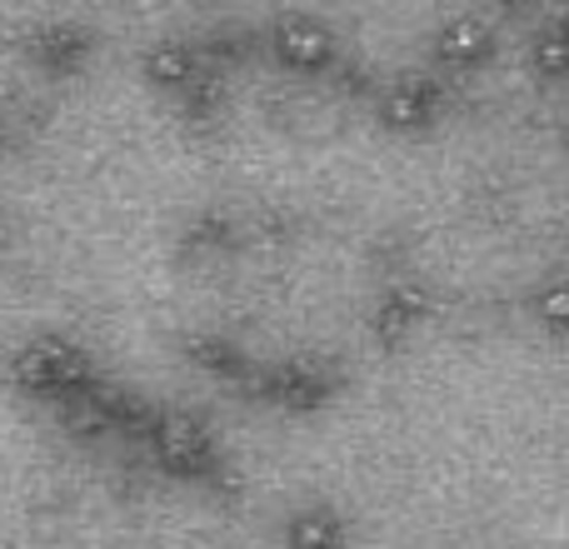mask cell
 I'll list each match as a JSON object with an SVG mask.
<instances>
[{"mask_svg":"<svg viewBox=\"0 0 569 549\" xmlns=\"http://www.w3.org/2000/svg\"><path fill=\"white\" fill-rule=\"evenodd\" d=\"M280 50L295 60V66H320V60L330 56V40H325L320 30H310V26H295V30H284L280 36Z\"/></svg>","mask_w":569,"mask_h":549,"instance_id":"cell-1","label":"cell"},{"mask_svg":"<svg viewBox=\"0 0 569 549\" xmlns=\"http://www.w3.org/2000/svg\"><path fill=\"white\" fill-rule=\"evenodd\" d=\"M445 56H455V60H475V56H480V30H455L450 46H445Z\"/></svg>","mask_w":569,"mask_h":549,"instance_id":"cell-2","label":"cell"}]
</instances>
